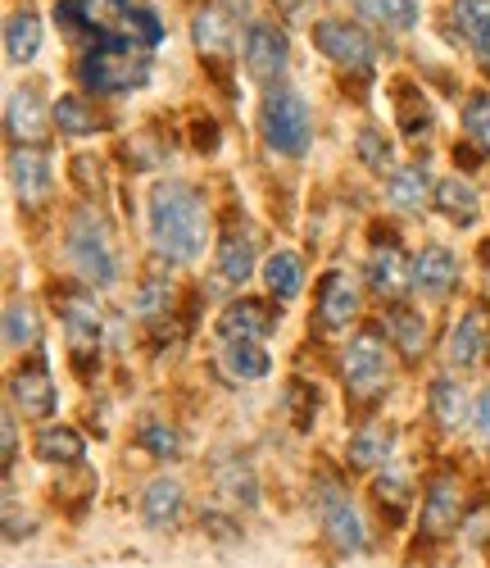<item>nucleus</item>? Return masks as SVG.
Here are the masks:
<instances>
[{"mask_svg":"<svg viewBox=\"0 0 490 568\" xmlns=\"http://www.w3.org/2000/svg\"><path fill=\"white\" fill-rule=\"evenodd\" d=\"M51 114H55L60 132H69V136H86V132H95V110H91L82 97H60Z\"/></svg>","mask_w":490,"mask_h":568,"instance_id":"obj_37","label":"nucleus"},{"mask_svg":"<svg viewBox=\"0 0 490 568\" xmlns=\"http://www.w3.org/2000/svg\"><path fill=\"white\" fill-rule=\"evenodd\" d=\"M355 6L372 23H386V28H396V32H409L418 23V0H355Z\"/></svg>","mask_w":490,"mask_h":568,"instance_id":"obj_33","label":"nucleus"},{"mask_svg":"<svg viewBox=\"0 0 490 568\" xmlns=\"http://www.w3.org/2000/svg\"><path fill=\"white\" fill-rule=\"evenodd\" d=\"M431 418H436L446 433H459L463 423H472L468 392L455 383V377H436V383H431Z\"/></svg>","mask_w":490,"mask_h":568,"instance_id":"obj_20","label":"nucleus"},{"mask_svg":"<svg viewBox=\"0 0 490 568\" xmlns=\"http://www.w3.org/2000/svg\"><path fill=\"white\" fill-rule=\"evenodd\" d=\"M132 10H136L132 0H82V19H86V28L101 37V41L105 37H119Z\"/></svg>","mask_w":490,"mask_h":568,"instance_id":"obj_31","label":"nucleus"},{"mask_svg":"<svg viewBox=\"0 0 490 568\" xmlns=\"http://www.w3.org/2000/svg\"><path fill=\"white\" fill-rule=\"evenodd\" d=\"M400 128H405L409 136H422V132L431 128V110H427V101L418 97L414 87H405V97H400Z\"/></svg>","mask_w":490,"mask_h":568,"instance_id":"obj_39","label":"nucleus"},{"mask_svg":"<svg viewBox=\"0 0 490 568\" xmlns=\"http://www.w3.org/2000/svg\"><path fill=\"white\" fill-rule=\"evenodd\" d=\"M455 277H459V260H455L446 246H427V251L414 260V292H422L427 301L450 296Z\"/></svg>","mask_w":490,"mask_h":568,"instance_id":"obj_13","label":"nucleus"},{"mask_svg":"<svg viewBox=\"0 0 490 568\" xmlns=\"http://www.w3.org/2000/svg\"><path fill=\"white\" fill-rule=\"evenodd\" d=\"M427 192H431V173L422 164L396 169L386 178V196H390V205H400V210H422Z\"/></svg>","mask_w":490,"mask_h":568,"instance_id":"obj_24","label":"nucleus"},{"mask_svg":"<svg viewBox=\"0 0 490 568\" xmlns=\"http://www.w3.org/2000/svg\"><path fill=\"white\" fill-rule=\"evenodd\" d=\"M436 210L446 214L450 223L468 227V223H477L481 201H477V192H472V182H463V178H446V182H436Z\"/></svg>","mask_w":490,"mask_h":568,"instance_id":"obj_21","label":"nucleus"},{"mask_svg":"<svg viewBox=\"0 0 490 568\" xmlns=\"http://www.w3.org/2000/svg\"><path fill=\"white\" fill-rule=\"evenodd\" d=\"M390 383V355L377 327H364V333L350 337L346 346V392L359 405H372Z\"/></svg>","mask_w":490,"mask_h":568,"instance_id":"obj_5","label":"nucleus"},{"mask_svg":"<svg viewBox=\"0 0 490 568\" xmlns=\"http://www.w3.org/2000/svg\"><path fill=\"white\" fill-rule=\"evenodd\" d=\"M37 337H41L37 310L28 301H10V310H6V346L10 351H28V346H37Z\"/></svg>","mask_w":490,"mask_h":568,"instance_id":"obj_34","label":"nucleus"},{"mask_svg":"<svg viewBox=\"0 0 490 568\" xmlns=\"http://www.w3.org/2000/svg\"><path fill=\"white\" fill-rule=\"evenodd\" d=\"M259 123H264V136L277 155H290L300 160L314 141V119H309V105L296 97V91H268L264 97V110H259Z\"/></svg>","mask_w":490,"mask_h":568,"instance_id":"obj_4","label":"nucleus"},{"mask_svg":"<svg viewBox=\"0 0 490 568\" xmlns=\"http://www.w3.org/2000/svg\"><path fill=\"white\" fill-rule=\"evenodd\" d=\"M472 433H477V442H481L486 455H490V392H481L477 405H472Z\"/></svg>","mask_w":490,"mask_h":568,"instance_id":"obj_42","label":"nucleus"},{"mask_svg":"<svg viewBox=\"0 0 490 568\" xmlns=\"http://www.w3.org/2000/svg\"><path fill=\"white\" fill-rule=\"evenodd\" d=\"M37 51H41V19L32 10L10 14V23H6V55H10V64H32Z\"/></svg>","mask_w":490,"mask_h":568,"instance_id":"obj_22","label":"nucleus"},{"mask_svg":"<svg viewBox=\"0 0 490 568\" xmlns=\"http://www.w3.org/2000/svg\"><path fill=\"white\" fill-rule=\"evenodd\" d=\"M314 505H318V524H323V532H327L340 550H364V524H359V514H355L350 496L340 491L331 478L318 483Z\"/></svg>","mask_w":490,"mask_h":568,"instance_id":"obj_7","label":"nucleus"},{"mask_svg":"<svg viewBox=\"0 0 490 568\" xmlns=\"http://www.w3.org/2000/svg\"><path fill=\"white\" fill-rule=\"evenodd\" d=\"M355 155H359V164L372 169V173H386L390 164H396V146H390L386 132H377V128H364V132H359Z\"/></svg>","mask_w":490,"mask_h":568,"instance_id":"obj_35","label":"nucleus"},{"mask_svg":"<svg viewBox=\"0 0 490 568\" xmlns=\"http://www.w3.org/2000/svg\"><path fill=\"white\" fill-rule=\"evenodd\" d=\"M151 242L177 264L201 260L210 242V210L191 182H160L151 192Z\"/></svg>","mask_w":490,"mask_h":568,"instance_id":"obj_1","label":"nucleus"},{"mask_svg":"<svg viewBox=\"0 0 490 568\" xmlns=\"http://www.w3.org/2000/svg\"><path fill=\"white\" fill-rule=\"evenodd\" d=\"M386 337L405 351V359H418L422 346H427V318L414 314V310H405V305L390 310V314H386Z\"/></svg>","mask_w":490,"mask_h":568,"instance_id":"obj_27","label":"nucleus"},{"mask_svg":"<svg viewBox=\"0 0 490 568\" xmlns=\"http://www.w3.org/2000/svg\"><path fill=\"white\" fill-rule=\"evenodd\" d=\"M277 6H282V10H300V6H305V0H277Z\"/></svg>","mask_w":490,"mask_h":568,"instance_id":"obj_44","label":"nucleus"},{"mask_svg":"<svg viewBox=\"0 0 490 568\" xmlns=\"http://www.w3.org/2000/svg\"><path fill=\"white\" fill-rule=\"evenodd\" d=\"M359 314V292H355V282L346 273H323L318 282V323L323 327H346L350 318Z\"/></svg>","mask_w":490,"mask_h":568,"instance_id":"obj_14","label":"nucleus"},{"mask_svg":"<svg viewBox=\"0 0 490 568\" xmlns=\"http://www.w3.org/2000/svg\"><path fill=\"white\" fill-rule=\"evenodd\" d=\"M459 514H463V505H459L455 478H436L427 487V496H422V532L427 537H446L459 524Z\"/></svg>","mask_w":490,"mask_h":568,"instance_id":"obj_18","label":"nucleus"},{"mask_svg":"<svg viewBox=\"0 0 490 568\" xmlns=\"http://www.w3.org/2000/svg\"><path fill=\"white\" fill-rule=\"evenodd\" d=\"M455 19L477 55H490V0H455Z\"/></svg>","mask_w":490,"mask_h":568,"instance_id":"obj_32","label":"nucleus"},{"mask_svg":"<svg viewBox=\"0 0 490 568\" xmlns=\"http://www.w3.org/2000/svg\"><path fill=\"white\" fill-rule=\"evenodd\" d=\"M390 446H396L390 428H377V423H368V428H359V433L350 437L346 459H350V468H377V464H386Z\"/></svg>","mask_w":490,"mask_h":568,"instance_id":"obj_28","label":"nucleus"},{"mask_svg":"<svg viewBox=\"0 0 490 568\" xmlns=\"http://www.w3.org/2000/svg\"><path fill=\"white\" fill-rule=\"evenodd\" d=\"M286 405H290V423H296V428H309L314 409H318V392L305 387V383H290L286 387Z\"/></svg>","mask_w":490,"mask_h":568,"instance_id":"obj_40","label":"nucleus"},{"mask_svg":"<svg viewBox=\"0 0 490 568\" xmlns=\"http://www.w3.org/2000/svg\"><path fill=\"white\" fill-rule=\"evenodd\" d=\"M223 364H227L232 377H241V383H259V377H268V351L259 342H227Z\"/></svg>","mask_w":490,"mask_h":568,"instance_id":"obj_30","label":"nucleus"},{"mask_svg":"<svg viewBox=\"0 0 490 568\" xmlns=\"http://www.w3.org/2000/svg\"><path fill=\"white\" fill-rule=\"evenodd\" d=\"M377 505H381V514H390V524H400L405 518V509H409V491H405V483H377Z\"/></svg>","mask_w":490,"mask_h":568,"instance_id":"obj_41","label":"nucleus"},{"mask_svg":"<svg viewBox=\"0 0 490 568\" xmlns=\"http://www.w3.org/2000/svg\"><path fill=\"white\" fill-rule=\"evenodd\" d=\"M69 260L82 273V282L91 287H110L119 277V251H114V236L110 227L95 219L91 210H78L69 223Z\"/></svg>","mask_w":490,"mask_h":568,"instance_id":"obj_3","label":"nucleus"},{"mask_svg":"<svg viewBox=\"0 0 490 568\" xmlns=\"http://www.w3.org/2000/svg\"><path fill=\"white\" fill-rule=\"evenodd\" d=\"M60 314H64V327H69V342H73V351L78 355H86L95 342H101V305H95L91 296H82V292H69L64 301H60Z\"/></svg>","mask_w":490,"mask_h":568,"instance_id":"obj_17","label":"nucleus"},{"mask_svg":"<svg viewBox=\"0 0 490 568\" xmlns=\"http://www.w3.org/2000/svg\"><path fill=\"white\" fill-rule=\"evenodd\" d=\"M251 273H255V232L251 227H232L218 242V282L241 287Z\"/></svg>","mask_w":490,"mask_h":568,"instance_id":"obj_19","label":"nucleus"},{"mask_svg":"<svg viewBox=\"0 0 490 568\" xmlns=\"http://www.w3.org/2000/svg\"><path fill=\"white\" fill-rule=\"evenodd\" d=\"M368 287L377 296H405L414 287V264L405 260L396 236H386L381 246H372V255H368Z\"/></svg>","mask_w":490,"mask_h":568,"instance_id":"obj_10","label":"nucleus"},{"mask_svg":"<svg viewBox=\"0 0 490 568\" xmlns=\"http://www.w3.org/2000/svg\"><path fill=\"white\" fill-rule=\"evenodd\" d=\"M6 128L19 146H41L45 141V105L37 101L32 87L10 91V105H6Z\"/></svg>","mask_w":490,"mask_h":568,"instance_id":"obj_15","label":"nucleus"},{"mask_svg":"<svg viewBox=\"0 0 490 568\" xmlns=\"http://www.w3.org/2000/svg\"><path fill=\"white\" fill-rule=\"evenodd\" d=\"M37 459L45 464H78L82 459V437L73 428H64V423H51V428L37 433Z\"/></svg>","mask_w":490,"mask_h":568,"instance_id":"obj_29","label":"nucleus"},{"mask_svg":"<svg viewBox=\"0 0 490 568\" xmlns=\"http://www.w3.org/2000/svg\"><path fill=\"white\" fill-rule=\"evenodd\" d=\"M273 327H277V310L268 301H251V296L232 301L218 314V337L223 342H259V337L273 333Z\"/></svg>","mask_w":490,"mask_h":568,"instance_id":"obj_8","label":"nucleus"},{"mask_svg":"<svg viewBox=\"0 0 490 568\" xmlns=\"http://www.w3.org/2000/svg\"><path fill=\"white\" fill-rule=\"evenodd\" d=\"M314 45L340 69H355V73H368L372 69V41L359 23H346V19H323L314 23Z\"/></svg>","mask_w":490,"mask_h":568,"instance_id":"obj_6","label":"nucleus"},{"mask_svg":"<svg viewBox=\"0 0 490 568\" xmlns=\"http://www.w3.org/2000/svg\"><path fill=\"white\" fill-rule=\"evenodd\" d=\"M463 132L477 151H490V97L486 91H472L463 101Z\"/></svg>","mask_w":490,"mask_h":568,"instance_id":"obj_36","label":"nucleus"},{"mask_svg":"<svg viewBox=\"0 0 490 568\" xmlns=\"http://www.w3.org/2000/svg\"><path fill=\"white\" fill-rule=\"evenodd\" d=\"M78 78L95 97H127V91L151 82V51H141V45L119 41V37L95 41L78 64Z\"/></svg>","mask_w":490,"mask_h":568,"instance_id":"obj_2","label":"nucleus"},{"mask_svg":"<svg viewBox=\"0 0 490 568\" xmlns=\"http://www.w3.org/2000/svg\"><path fill=\"white\" fill-rule=\"evenodd\" d=\"M10 400L28 414V418H51L55 414V383H51V368L41 359L14 368L10 377Z\"/></svg>","mask_w":490,"mask_h":568,"instance_id":"obj_11","label":"nucleus"},{"mask_svg":"<svg viewBox=\"0 0 490 568\" xmlns=\"http://www.w3.org/2000/svg\"><path fill=\"white\" fill-rule=\"evenodd\" d=\"M10 182H14V196L23 205H37L51 192V160H45L41 146H14L10 151Z\"/></svg>","mask_w":490,"mask_h":568,"instance_id":"obj_12","label":"nucleus"},{"mask_svg":"<svg viewBox=\"0 0 490 568\" xmlns=\"http://www.w3.org/2000/svg\"><path fill=\"white\" fill-rule=\"evenodd\" d=\"M264 282H268V292H273L277 301L300 296V287H305V264H300V255H290V251L268 255V260H264Z\"/></svg>","mask_w":490,"mask_h":568,"instance_id":"obj_25","label":"nucleus"},{"mask_svg":"<svg viewBox=\"0 0 490 568\" xmlns=\"http://www.w3.org/2000/svg\"><path fill=\"white\" fill-rule=\"evenodd\" d=\"M145 450H151L155 459H177L182 455V433L169 428V423H145L141 437H136Z\"/></svg>","mask_w":490,"mask_h":568,"instance_id":"obj_38","label":"nucleus"},{"mask_svg":"<svg viewBox=\"0 0 490 568\" xmlns=\"http://www.w3.org/2000/svg\"><path fill=\"white\" fill-rule=\"evenodd\" d=\"M141 514H145V524H151V528L177 524V514H182V487L173 478H155L151 487H145V496H141Z\"/></svg>","mask_w":490,"mask_h":568,"instance_id":"obj_23","label":"nucleus"},{"mask_svg":"<svg viewBox=\"0 0 490 568\" xmlns=\"http://www.w3.org/2000/svg\"><path fill=\"white\" fill-rule=\"evenodd\" d=\"M191 37H195V51L210 55V60H223L227 45H232V23L223 10H201L191 23Z\"/></svg>","mask_w":490,"mask_h":568,"instance_id":"obj_26","label":"nucleus"},{"mask_svg":"<svg viewBox=\"0 0 490 568\" xmlns=\"http://www.w3.org/2000/svg\"><path fill=\"white\" fill-rule=\"evenodd\" d=\"M0 437H6V464H14V455H19V433H14V418H10V414L0 418Z\"/></svg>","mask_w":490,"mask_h":568,"instance_id":"obj_43","label":"nucleus"},{"mask_svg":"<svg viewBox=\"0 0 490 568\" xmlns=\"http://www.w3.org/2000/svg\"><path fill=\"white\" fill-rule=\"evenodd\" d=\"M286 37L273 23H251L245 28V69L259 82H277L286 73Z\"/></svg>","mask_w":490,"mask_h":568,"instance_id":"obj_9","label":"nucleus"},{"mask_svg":"<svg viewBox=\"0 0 490 568\" xmlns=\"http://www.w3.org/2000/svg\"><path fill=\"white\" fill-rule=\"evenodd\" d=\"M486 342H490V323H486V310L472 305L459 323H455V333H450V364L455 368H477L481 355H486Z\"/></svg>","mask_w":490,"mask_h":568,"instance_id":"obj_16","label":"nucleus"}]
</instances>
